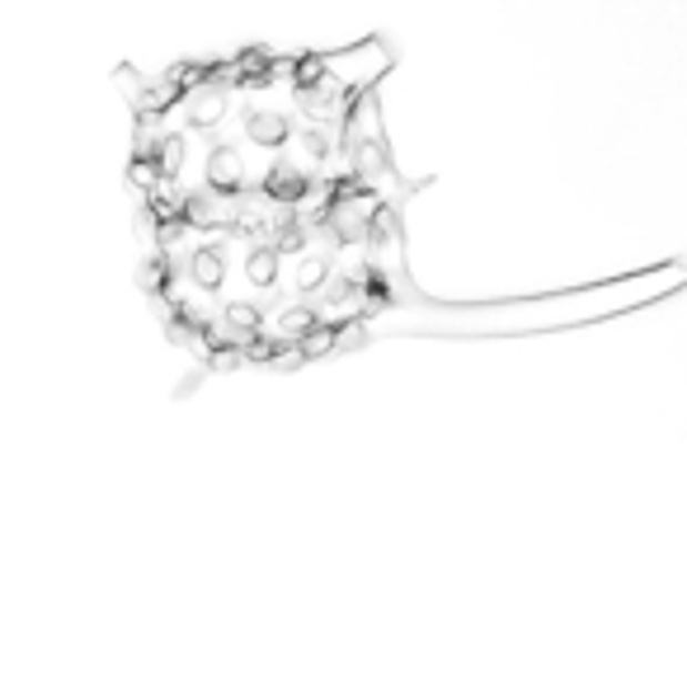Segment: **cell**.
Here are the masks:
<instances>
[{
    "instance_id": "cell-1",
    "label": "cell",
    "mask_w": 687,
    "mask_h": 681,
    "mask_svg": "<svg viewBox=\"0 0 687 681\" xmlns=\"http://www.w3.org/2000/svg\"><path fill=\"white\" fill-rule=\"evenodd\" d=\"M382 38L344 52H235L132 85L142 283L212 367L358 348L386 315H438L410 283L401 179L382 132Z\"/></svg>"
}]
</instances>
